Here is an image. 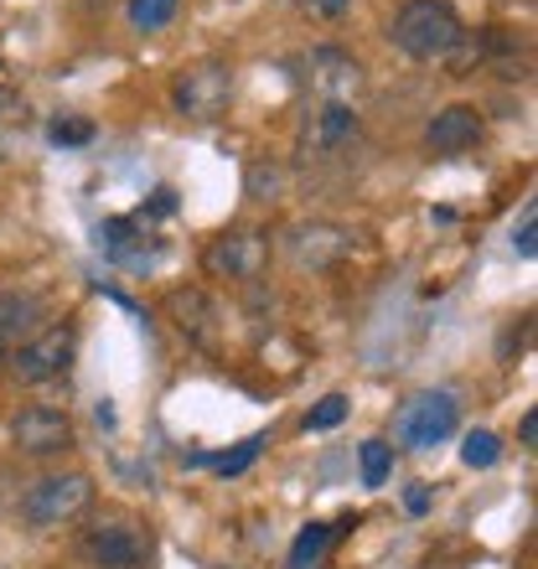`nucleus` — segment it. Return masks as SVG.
<instances>
[{
    "mask_svg": "<svg viewBox=\"0 0 538 569\" xmlns=\"http://www.w3.org/2000/svg\"><path fill=\"white\" fill-rule=\"evenodd\" d=\"M461 37H466L461 16L450 11L446 0H409L389 21V42L419 62H446Z\"/></svg>",
    "mask_w": 538,
    "mask_h": 569,
    "instance_id": "nucleus-1",
    "label": "nucleus"
},
{
    "mask_svg": "<svg viewBox=\"0 0 538 569\" xmlns=\"http://www.w3.org/2000/svg\"><path fill=\"white\" fill-rule=\"evenodd\" d=\"M89 502H93V481L83 471H62V477L31 481L21 492V502H16V512H21L27 528H62L73 518H83Z\"/></svg>",
    "mask_w": 538,
    "mask_h": 569,
    "instance_id": "nucleus-2",
    "label": "nucleus"
},
{
    "mask_svg": "<svg viewBox=\"0 0 538 569\" xmlns=\"http://www.w3.org/2000/svg\"><path fill=\"white\" fill-rule=\"evenodd\" d=\"M73 352H78V331L73 327H42L31 342H21V347L6 352V373H11L16 383L37 389V383H52V378L68 373Z\"/></svg>",
    "mask_w": 538,
    "mask_h": 569,
    "instance_id": "nucleus-3",
    "label": "nucleus"
},
{
    "mask_svg": "<svg viewBox=\"0 0 538 569\" xmlns=\"http://www.w3.org/2000/svg\"><path fill=\"white\" fill-rule=\"evenodd\" d=\"M456 425H461V405H456V393L430 389V393H415V399L399 409V420H393V440L409 446V450H430V446H440L446 435H456Z\"/></svg>",
    "mask_w": 538,
    "mask_h": 569,
    "instance_id": "nucleus-4",
    "label": "nucleus"
},
{
    "mask_svg": "<svg viewBox=\"0 0 538 569\" xmlns=\"http://www.w3.org/2000/svg\"><path fill=\"white\" fill-rule=\"evenodd\" d=\"M233 99V68L228 62H192V68H181V78L171 83V104L187 114V120L208 124L218 120Z\"/></svg>",
    "mask_w": 538,
    "mask_h": 569,
    "instance_id": "nucleus-5",
    "label": "nucleus"
},
{
    "mask_svg": "<svg viewBox=\"0 0 538 569\" xmlns=\"http://www.w3.org/2000/svg\"><path fill=\"white\" fill-rule=\"evenodd\" d=\"M285 254H290L296 270L327 274L352 254V233L342 223H331V218H306V223H296L285 233Z\"/></svg>",
    "mask_w": 538,
    "mask_h": 569,
    "instance_id": "nucleus-6",
    "label": "nucleus"
},
{
    "mask_svg": "<svg viewBox=\"0 0 538 569\" xmlns=\"http://www.w3.org/2000/svg\"><path fill=\"white\" fill-rule=\"evenodd\" d=\"M166 321L192 347H202V352H212V347L223 342V311H218V300H212L202 284H177V290L166 296Z\"/></svg>",
    "mask_w": 538,
    "mask_h": 569,
    "instance_id": "nucleus-7",
    "label": "nucleus"
},
{
    "mask_svg": "<svg viewBox=\"0 0 538 569\" xmlns=\"http://www.w3.org/2000/svg\"><path fill=\"white\" fill-rule=\"evenodd\" d=\"M11 446L31 461H47V456H62L73 446V420L62 409H47V405H31L21 409L11 420Z\"/></svg>",
    "mask_w": 538,
    "mask_h": 569,
    "instance_id": "nucleus-8",
    "label": "nucleus"
},
{
    "mask_svg": "<svg viewBox=\"0 0 538 569\" xmlns=\"http://www.w3.org/2000/svg\"><path fill=\"white\" fill-rule=\"evenodd\" d=\"M265 264H269L265 233H223V239H212L208 254H202V270L218 274V280H255Z\"/></svg>",
    "mask_w": 538,
    "mask_h": 569,
    "instance_id": "nucleus-9",
    "label": "nucleus"
},
{
    "mask_svg": "<svg viewBox=\"0 0 538 569\" xmlns=\"http://www.w3.org/2000/svg\"><path fill=\"white\" fill-rule=\"evenodd\" d=\"M347 140H358V109L352 104H321L300 124V156L306 161H321L331 150H342Z\"/></svg>",
    "mask_w": 538,
    "mask_h": 569,
    "instance_id": "nucleus-10",
    "label": "nucleus"
},
{
    "mask_svg": "<svg viewBox=\"0 0 538 569\" xmlns=\"http://www.w3.org/2000/svg\"><path fill=\"white\" fill-rule=\"evenodd\" d=\"M311 89L327 93V104H347L362 89V62L347 58L342 47H316L311 52Z\"/></svg>",
    "mask_w": 538,
    "mask_h": 569,
    "instance_id": "nucleus-11",
    "label": "nucleus"
},
{
    "mask_svg": "<svg viewBox=\"0 0 538 569\" xmlns=\"http://www.w3.org/2000/svg\"><path fill=\"white\" fill-rule=\"evenodd\" d=\"M477 140H481V109L477 104H446L430 124H425V146H430L435 156H461V150H471Z\"/></svg>",
    "mask_w": 538,
    "mask_h": 569,
    "instance_id": "nucleus-12",
    "label": "nucleus"
},
{
    "mask_svg": "<svg viewBox=\"0 0 538 569\" xmlns=\"http://www.w3.org/2000/svg\"><path fill=\"white\" fill-rule=\"evenodd\" d=\"M83 555H89L99 569H140L146 543H140V533H134L130 523H99V528H89Z\"/></svg>",
    "mask_w": 538,
    "mask_h": 569,
    "instance_id": "nucleus-13",
    "label": "nucleus"
},
{
    "mask_svg": "<svg viewBox=\"0 0 538 569\" xmlns=\"http://www.w3.org/2000/svg\"><path fill=\"white\" fill-rule=\"evenodd\" d=\"M47 321V306L42 296H31V290H0V342L6 352L21 342H31Z\"/></svg>",
    "mask_w": 538,
    "mask_h": 569,
    "instance_id": "nucleus-14",
    "label": "nucleus"
},
{
    "mask_svg": "<svg viewBox=\"0 0 538 569\" xmlns=\"http://www.w3.org/2000/svg\"><path fill=\"white\" fill-rule=\"evenodd\" d=\"M331 539H337V528H331V523L300 528L296 543H290V569H316V565H321V555L331 549Z\"/></svg>",
    "mask_w": 538,
    "mask_h": 569,
    "instance_id": "nucleus-15",
    "label": "nucleus"
},
{
    "mask_svg": "<svg viewBox=\"0 0 538 569\" xmlns=\"http://www.w3.org/2000/svg\"><path fill=\"white\" fill-rule=\"evenodd\" d=\"M134 243H140V228H134L130 218H109V223L99 228V249H104V259L134 264Z\"/></svg>",
    "mask_w": 538,
    "mask_h": 569,
    "instance_id": "nucleus-16",
    "label": "nucleus"
},
{
    "mask_svg": "<svg viewBox=\"0 0 538 569\" xmlns=\"http://www.w3.org/2000/svg\"><path fill=\"white\" fill-rule=\"evenodd\" d=\"M181 0H130V27L134 31H166L177 21Z\"/></svg>",
    "mask_w": 538,
    "mask_h": 569,
    "instance_id": "nucleus-17",
    "label": "nucleus"
},
{
    "mask_svg": "<svg viewBox=\"0 0 538 569\" xmlns=\"http://www.w3.org/2000/svg\"><path fill=\"white\" fill-rule=\"evenodd\" d=\"M243 192L255 197V202H275V197L285 192V166L255 161V166H249V177H243Z\"/></svg>",
    "mask_w": 538,
    "mask_h": 569,
    "instance_id": "nucleus-18",
    "label": "nucleus"
},
{
    "mask_svg": "<svg viewBox=\"0 0 538 569\" xmlns=\"http://www.w3.org/2000/svg\"><path fill=\"white\" fill-rule=\"evenodd\" d=\"M497 456H502V440H497L492 430H466L461 461L471 466V471H487V466H497Z\"/></svg>",
    "mask_w": 538,
    "mask_h": 569,
    "instance_id": "nucleus-19",
    "label": "nucleus"
},
{
    "mask_svg": "<svg viewBox=\"0 0 538 569\" xmlns=\"http://www.w3.org/2000/svg\"><path fill=\"white\" fill-rule=\"evenodd\" d=\"M393 471V446L389 440H362V487H383Z\"/></svg>",
    "mask_w": 538,
    "mask_h": 569,
    "instance_id": "nucleus-20",
    "label": "nucleus"
},
{
    "mask_svg": "<svg viewBox=\"0 0 538 569\" xmlns=\"http://www.w3.org/2000/svg\"><path fill=\"white\" fill-rule=\"evenodd\" d=\"M342 420H347V393H327V399L306 415V430H337Z\"/></svg>",
    "mask_w": 538,
    "mask_h": 569,
    "instance_id": "nucleus-21",
    "label": "nucleus"
},
{
    "mask_svg": "<svg viewBox=\"0 0 538 569\" xmlns=\"http://www.w3.org/2000/svg\"><path fill=\"white\" fill-rule=\"evenodd\" d=\"M259 450H265V435H249V440H243L239 450H228V456H218V461H212V466H218L223 477H239V471H243V466H249V461H255Z\"/></svg>",
    "mask_w": 538,
    "mask_h": 569,
    "instance_id": "nucleus-22",
    "label": "nucleus"
},
{
    "mask_svg": "<svg viewBox=\"0 0 538 569\" xmlns=\"http://www.w3.org/2000/svg\"><path fill=\"white\" fill-rule=\"evenodd\" d=\"M512 249H518L524 259H534V254H538V208H534V202L524 208V223L512 228Z\"/></svg>",
    "mask_w": 538,
    "mask_h": 569,
    "instance_id": "nucleus-23",
    "label": "nucleus"
},
{
    "mask_svg": "<svg viewBox=\"0 0 538 569\" xmlns=\"http://www.w3.org/2000/svg\"><path fill=\"white\" fill-rule=\"evenodd\" d=\"M47 136L58 140V146H83V140H93V124L89 120H52Z\"/></svg>",
    "mask_w": 538,
    "mask_h": 569,
    "instance_id": "nucleus-24",
    "label": "nucleus"
},
{
    "mask_svg": "<svg viewBox=\"0 0 538 569\" xmlns=\"http://www.w3.org/2000/svg\"><path fill=\"white\" fill-rule=\"evenodd\" d=\"M21 487H27V481L16 477L11 466H0V518H6V512H16V502H21Z\"/></svg>",
    "mask_w": 538,
    "mask_h": 569,
    "instance_id": "nucleus-25",
    "label": "nucleus"
},
{
    "mask_svg": "<svg viewBox=\"0 0 538 569\" xmlns=\"http://www.w3.org/2000/svg\"><path fill=\"white\" fill-rule=\"evenodd\" d=\"M306 6H311L316 16H342L347 6H352V0H306Z\"/></svg>",
    "mask_w": 538,
    "mask_h": 569,
    "instance_id": "nucleus-26",
    "label": "nucleus"
},
{
    "mask_svg": "<svg viewBox=\"0 0 538 569\" xmlns=\"http://www.w3.org/2000/svg\"><path fill=\"white\" fill-rule=\"evenodd\" d=\"M518 435H524V446H534V440H538V415H534V409H528V415H524V425H518Z\"/></svg>",
    "mask_w": 538,
    "mask_h": 569,
    "instance_id": "nucleus-27",
    "label": "nucleus"
},
{
    "mask_svg": "<svg viewBox=\"0 0 538 569\" xmlns=\"http://www.w3.org/2000/svg\"><path fill=\"white\" fill-rule=\"evenodd\" d=\"M430 508V492H425V487H415V492H409V512H425Z\"/></svg>",
    "mask_w": 538,
    "mask_h": 569,
    "instance_id": "nucleus-28",
    "label": "nucleus"
},
{
    "mask_svg": "<svg viewBox=\"0 0 538 569\" xmlns=\"http://www.w3.org/2000/svg\"><path fill=\"white\" fill-rule=\"evenodd\" d=\"M0 368H6V342H0Z\"/></svg>",
    "mask_w": 538,
    "mask_h": 569,
    "instance_id": "nucleus-29",
    "label": "nucleus"
}]
</instances>
